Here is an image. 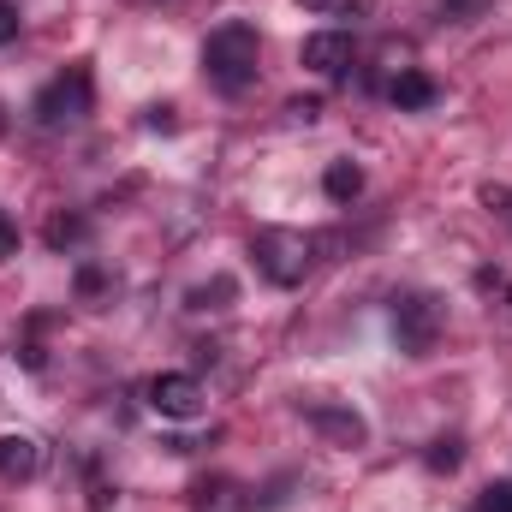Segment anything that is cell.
<instances>
[{
	"instance_id": "30bf717a",
	"label": "cell",
	"mask_w": 512,
	"mask_h": 512,
	"mask_svg": "<svg viewBox=\"0 0 512 512\" xmlns=\"http://www.w3.org/2000/svg\"><path fill=\"white\" fill-rule=\"evenodd\" d=\"M42 471V447L30 435H0V477L6 483H30Z\"/></svg>"
},
{
	"instance_id": "603a6c76",
	"label": "cell",
	"mask_w": 512,
	"mask_h": 512,
	"mask_svg": "<svg viewBox=\"0 0 512 512\" xmlns=\"http://www.w3.org/2000/svg\"><path fill=\"white\" fill-rule=\"evenodd\" d=\"M298 6H310V12H334L340 0H298Z\"/></svg>"
},
{
	"instance_id": "e0dca14e",
	"label": "cell",
	"mask_w": 512,
	"mask_h": 512,
	"mask_svg": "<svg viewBox=\"0 0 512 512\" xmlns=\"http://www.w3.org/2000/svg\"><path fill=\"white\" fill-rule=\"evenodd\" d=\"M477 512H512V483H489L483 501H477Z\"/></svg>"
},
{
	"instance_id": "7a4b0ae2",
	"label": "cell",
	"mask_w": 512,
	"mask_h": 512,
	"mask_svg": "<svg viewBox=\"0 0 512 512\" xmlns=\"http://www.w3.org/2000/svg\"><path fill=\"white\" fill-rule=\"evenodd\" d=\"M251 262L268 286H298L310 274V262H316V239H304L292 227H262L251 239Z\"/></svg>"
},
{
	"instance_id": "7402d4cb",
	"label": "cell",
	"mask_w": 512,
	"mask_h": 512,
	"mask_svg": "<svg viewBox=\"0 0 512 512\" xmlns=\"http://www.w3.org/2000/svg\"><path fill=\"white\" fill-rule=\"evenodd\" d=\"M149 131H173V108H149Z\"/></svg>"
},
{
	"instance_id": "ac0fdd59",
	"label": "cell",
	"mask_w": 512,
	"mask_h": 512,
	"mask_svg": "<svg viewBox=\"0 0 512 512\" xmlns=\"http://www.w3.org/2000/svg\"><path fill=\"white\" fill-rule=\"evenodd\" d=\"M483 6H489V0H447V6H441V12H447V18H453V24H471V18H477V12H483Z\"/></svg>"
},
{
	"instance_id": "9a60e30c",
	"label": "cell",
	"mask_w": 512,
	"mask_h": 512,
	"mask_svg": "<svg viewBox=\"0 0 512 512\" xmlns=\"http://www.w3.org/2000/svg\"><path fill=\"white\" fill-rule=\"evenodd\" d=\"M286 120H292V126H316V120H322V102H316V96H292V102H286Z\"/></svg>"
},
{
	"instance_id": "7c38bea8",
	"label": "cell",
	"mask_w": 512,
	"mask_h": 512,
	"mask_svg": "<svg viewBox=\"0 0 512 512\" xmlns=\"http://www.w3.org/2000/svg\"><path fill=\"white\" fill-rule=\"evenodd\" d=\"M42 239H48V251H72V245H84V215H48Z\"/></svg>"
},
{
	"instance_id": "4fadbf2b",
	"label": "cell",
	"mask_w": 512,
	"mask_h": 512,
	"mask_svg": "<svg viewBox=\"0 0 512 512\" xmlns=\"http://www.w3.org/2000/svg\"><path fill=\"white\" fill-rule=\"evenodd\" d=\"M423 465H429V471H447V477H453V471L465 465V441H459V435H441V441H429Z\"/></svg>"
},
{
	"instance_id": "2e32d148",
	"label": "cell",
	"mask_w": 512,
	"mask_h": 512,
	"mask_svg": "<svg viewBox=\"0 0 512 512\" xmlns=\"http://www.w3.org/2000/svg\"><path fill=\"white\" fill-rule=\"evenodd\" d=\"M102 292H108V274H102V268H78V298H84V304H96Z\"/></svg>"
},
{
	"instance_id": "ffe728a7",
	"label": "cell",
	"mask_w": 512,
	"mask_h": 512,
	"mask_svg": "<svg viewBox=\"0 0 512 512\" xmlns=\"http://www.w3.org/2000/svg\"><path fill=\"white\" fill-rule=\"evenodd\" d=\"M12 256H18V227L0 215V262H12Z\"/></svg>"
},
{
	"instance_id": "52a82bcc",
	"label": "cell",
	"mask_w": 512,
	"mask_h": 512,
	"mask_svg": "<svg viewBox=\"0 0 512 512\" xmlns=\"http://www.w3.org/2000/svg\"><path fill=\"white\" fill-rule=\"evenodd\" d=\"M352 36L346 30H316V36H304V66L310 72H322V78H340L346 66H352Z\"/></svg>"
},
{
	"instance_id": "5b68a950",
	"label": "cell",
	"mask_w": 512,
	"mask_h": 512,
	"mask_svg": "<svg viewBox=\"0 0 512 512\" xmlns=\"http://www.w3.org/2000/svg\"><path fill=\"white\" fill-rule=\"evenodd\" d=\"M143 399H149V411L155 417H173V423H191V417H203V382L197 376H179V370H161L155 382L143 387Z\"/></svg>"
},
{
	"instance_id": "8fae6325",
	"label": "cell",
	"mask_w": 512,
	"mask_h": 512,
	"mask_svg": "<svg viewBox=\"0 0 512 512\" xmlns=\"http://www.w3.org/2000/svg\"><path fill=\"white\" fill-rule=\"evenodd\" d=\"M322 191H328V203H358L364 197V167L358 161H328Z\"/></svg>"
},
{
	"instance_id": "d6986e66",
	"label": "cell",
	"mask_w": 512,
	"mask_h": 512,
	"mask_svg": "<svg viewBox=\"0 0 512 512\" xmlns=\"http://www.w3.org/2000/svg\"><path fill=\"white\" fill-rule=\"evenodd\" d=\"M18 24H24V18H18V6H6V0H0V48H6V42H18Z\"/></svg>"
},
{
	"instance_id": "44dd1931",
	"label": "cell",
	"mask_w": 512,
	"mask_h": 512,
	"mask_svg": "<svg viewBox=\"0 0 512 512\" xmlns=\"http://www.w3.org/2000/svg\"><path fill=\"white\" fill-rule=\"evenodd\" d=\"M483 203H489V209H501V215H512V191H507V185H483Z\"/></svg>"
},
{
	"instance_id": "277c9868",
	"label": "cell",
	"mask_w": 512,
	"mask_h": 512,
	"mask_svg": "<svg viewBox=\"0 0 512 512\" xmlns=\"http://www.w3.org/2000/svg\"><path fill=\"white\" fill-rule=\"evenodd\" d=\"M441 328H447V304L435 292H399L393 298V340H399V352L429 358L435 340H441Z\"/></svg>"
},
{
	"instance_id": "9c48e42d",
	"label": "cell",
	"mask_w": 512,
	"mask_h": 512,
	"mask_svg": "<svg viewBox=\"0 0 512 512\" xmlns=\"http://www.w3.org/2000/svg\"><path fill=\"white\" fill-rule=\"evenodd\" d=\"M251 495L233 483V477H197L191 483V512H245Z\"/></svg>"
},
{
	"instance_id": "cb8c5ba5",
	"label": "cell",
	"mask_w": 512,
	"mask_h": 512,
	"mask_svg": "<svg viewBox=\"0 0 512 512\" xmlns=\"http://www.w3.org/2000/svg\"><path fill=\"white\" fill-rule=\"evenodd\" d=\"M507 304H512V286H507Z\"/></svg>"
},
{
	"instance_id": "ba28073f",
	"label": "cell",
	"mask_w": 512,
	"mask_h": 512,
	"mask_svg": "<svg viewBox=\"0 0 512 512\" xmlns=\"http://www.w3.org/2000/svg\"><path fill=\"white\" fill-rule=\"evenodd\" d=\"M387 102H393L399 114H423V108H435V102H441V84H435L429 72L405 66V72H393V78H387Z\"/></svg>"
},
{
	"instance_id": "8992f818",
	"label": "cell",
	"mask_w": 512,
	"mask_h": 512,
	"mask_svg": "<svg viewBox=\"0 0 512 512\" xmlns=\"http://www.w3.org/2000/svg\"><path fill=\"white\" fill-rule=\"evenodd\" d=\"M310 429L328 441V447H364L370 423L352 411V405H310Z\"/></svg>"
},
{
	"instance_id": "6da1fadb",
	"label": "cell",
	"mask_w": 512,
	"mask_h": 512,
	"mask_svg": "<svg viewBox=\"0 0 512 512\" xmlns=\"http://www.w3.org/2000/svg\"><path fill=\"white\" fill-rule=\"evenodd\" d=\"M256 54H262L256 30L245 18H233V24L209 30V42H203V78H209L221 96H245L256 84Z\"/></svg>"
},
{
	"instance_id": "5bb4252c",
	"label": "cell",
	"mask_w": 512,
	"mask_h": 512,
	"mask_svg": "<svg viewBox=\"0 0 512 512\" xmlns=\"http://www.w3.org/2000/svg\"><path fill=\"white\" fill-rule=\"evenodd\" d=\"M227 298H233V280L221 274L215 286H191V298H185V310H227Z\"/></svg>"
},
{
	"instance_id": "3957f363",
	"label": "cell",
	"mask_w": 512,
	"mask_h": 512,
	"mask_svg": "<svg viewBox=\"0 0 512 512\" xmlns=\"http://www.w3.org/2000/svg\"><path fill=\"white\" fill-rule=\"evenodd\" d=\"M90 102H96V84H90V66H66L60 78H48L42 84V96H36V126L48 131H66V126H84L90 120Z\"/></svg>"
}]
</instances>
